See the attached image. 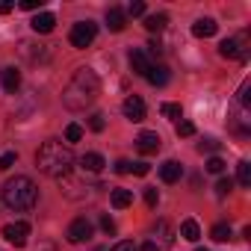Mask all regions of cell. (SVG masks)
I'll return each instance as SVG.
<instances>
[{
	"label": "cell",
	"mask_w": 251,
	"mask_h": 251,
	"mask_svg": "<svg viewBox=\"0 0 251 251\" xmlns=\"http://www.w3.org/2000/svg\"><path fill=\"white\" fill-rule=\"evenodd\" d=\"M98 95H100V80H98V74H95L92 68H80V71L68 80V86H65V92H62V103H65L68 109L80 112V109H86L89 103H95Z\"/></svg>",
	"instance_id": "cell-1"
},
{
	"label": "cell",
	"mask_w": 251,
	"mask_h": 251,
	"mask_svg": "<svg viewBox=\"0 0 251 251\" xmlns=\"http://www.w3.org/2000/svg\"><path fill=\"white\" fill-rule=\"evenodd\" d=\"M36 166H39V172H45L50 177H65L71 172V166H74V154L62 142L50 139L36 151Z\"/></svg>",
	"instance_id": "cell-2"
},
{
	"label": "cell",
	"mask_w": 251,
	"mask_h": 251,
	"mask_svg": "<svg viewBox=\"0 0 251 251\" xmlns=\"http://www.w3.org/2000/svg\"><path fill=\"white\" fill-rule=\"evenodd\" d=\"M36 198H39V189L27 175H15L3 186V201H6L9 210H33Z\"/></svg>",
	"instance_id": "cell-3"
},
{
	"label": "cell",
	"mask_w": 251,
	"mask_h": 251,
	"mask_svg": "<svg viewBox=\"0 0 251 251\" xmlns=\"http://www.w3.org/2000/svg\"><path fill=\"white\" fill-rule=\"evenodd\" d=\"M95 36H98V27H95V21H77L74 27H71V45L74 48H89L92 42H95Z\"/></svg>",
	"instance_id": "cell-4"
},
{
	"label": "cell",
	"mask_w": 251,
	"mask_h": 251,
	"mask_svg": "<svg viewBox=\"0 0 251 251\" xmlns=\"http://www.w3.org/2000/svg\"><path fill=\"white\" fill-rule=\"evenodd\" d=\"M27 236H30V225L27 222H12V225L3 227V239L12 242L15 248H24L27 245Z\"/></svg>",
	"instance_id": "cell-5"
},
{
	"label": "cell",
	"mask_w": 251,
	"mask_h": 251,
	"mask_svg": "<svg viewBox=\"0 0 251 251\" xmlns=\"http://www.w3.org/2000/svg\"><path fill=\"white\" fill-rule=\"evenodd\" d=\"M92 230H95V227H92V222L80 216V219H74V222L68 225L65 236H68V242H74V245H77V242H86V239H92Z\"/></svg>",
	"instance_id": "cell-6"
},
{
	"label": "cell",
	"mask_w": 251,
	"mask_h": 251,
	"mask_svg": "<svg viewBox=\"0 0 251 251\" xmlns=\"http://www.w3.org/2000/svg\"><path fill=\"white\" fill-rule=\"evenodd\" d=\"M160 145H163V139H160L157 130H142V133L136 136V148H139L142 154H157Z\"/></svg>",
	"instance_id": "cell-7"
},
{
	"label": "cell",
	"mask_w": 251,
	"mask_h": 251,
	"mask_svg": "<svg viewBox=\"0 0 251 251\" xmlns=\"http://www.w3.org/2000/svg\"><path fill=\"white\" fill-rule=\"evenodd\" d=\"M130 68H133L139 77H148V71L154 68V62H151V56H148L142 48H133V50H130Z\"/></svg>",
	"instance_id": "cell-8"
},
{
	"label": "cell",
	"mask_w": 251,
	"mask_h": 251,
	"mask_svg": "<svg viewBox=\"0 0 251 251\" xmlns=\"http://www.w3.org/2000/svg\"><path fill=\"white\" fill-rule=\"evenodd\" d=\"M121 109H124V115H127L130 121H142V118H145V100L136 98V95H130L127 100H124Z\"/></svg>",
	"instance_id": "cell-9"
},
{
	"label": "cell",
	"mask_w": 251,
	"mask_h": 251,
	"mask_svg": "<svg viewBox=\"0 0 251 251\" xmlns=\"http://www.w3.org/2000/svg\"><path fill=\"white\" fill-rule=\"evenodd\" d=\"M216 30H219V24L213 18H198L192 24V36L195 39H210V36H216Z\"/></svg>",
	"instance_id": "cell-10"
},
{
	"label": "cell",
	"mask_w": 251,
	"mask_h": 251,
	"mask_svg": "<svg viewBox=\"0 0 251 251\" xmlns=\"http://www.w3.org/2000/svg\"><path fill=\"white\" fill-rule=\"evenodd\" d=\"M180 175H183V166H180L177 160H166V163L160 166V177H163L166 183H177Z\"/></svg>",
	"instance_id": "cell-11"
},
{
	"label": "cell",
	"mask_w": 251,
	"mask_h": 251,
	"mask_svg": "<svg viewBox=\"0 0 251 251\" xmlns=\"http://www.w3.org/2000/svg\"><path fill=\"white\" fill-rule=\"evenodd\" d=\"M242 42H245V36H242V39H225V42L219 45V53H222L225 59H227V56H239V59L245 62V53L239 50V48H242Z\"/></svg>",
	"instance_id": "cell-12"
},
{
	"label": "cell",
	"mask_w": 251,
	"mask_h": 251,
	"mask_svg": "<svg viewBox=\"0 0 251 251\" xmlns=\"http://www.w3.org/2000/svg\"><path fill=\"white\" fill-rule=\"evenodd\" d=\"M0 83H3L6 92H18L21 89V71L18 68H3L0 71Z\"/></svg>",
	"instance_id": "cell-13"
},
{
	"label": "cell",
	"mask_w": 251,
	"mask_h": 251,
	"mask_svg": "<svg viewBox=\"0 0 251 251\" xmlns=\"http://www.w3.org/2000/svg\"><path fill=\"white\" fill-rule=\"evenodd\" d=\"M124 24H127V15H124L118 6H109V9H106V27H109L112 33H121Z\"/></svg>",
	"instance_id": "cell-14"
},
{
	"label": "cell",
	"mask_w": 251,
	"mask_h": 251,
	"mask_svg": "<svg viewBox=\"0 0 251 251\" xmlns=\"http://www.w3.org/2000/svg\"><path fill=\"white\" fill-rule=\"evenodd\" d=\"M103 166H106V163H103V157H100V154H95V151H89V154H83V157H80V169H83V172L98 175Z\"/></svg>",
	"instance_id": "cell-15"
},
{
	"label": "cell",
	"mask_w": 251,
	"mask_h": 251,
	"mask_svg": "<svg viewBox=\"0 0 251 251\" xmlns=\"http://www.w3.org/2000/svg\"><path fill=\"white\" fill-rule=\"evenodd\" d=\"M30 27H33L36 33H50V30L56 27V18H53L50 12H39V15L30 21Z\"/></svg>",
	"instance_id": "cell-16"
},
{
	"label": "cell",
	"mask_w": 251,
	"mask_h": 251,
	"mask_svg": "<svg viewBox=\"0 0 251 251\" xmlns=\"http://www.w3.org/2000/svg\"><path fill=\"white\" fill-rule=\"evenodd\" d=\"M109 204H112L115 210L130 207V204H133V192H130V189H112V195H109Z\"/></svg>",
	"instance_id": "cell-17"
},
{
	"label": "cell",
	"mask_w": 251,
	"mask_h": 251,
	"mask_svg": "<svg viewBox=\"0 0 251 251\" xmlns=\"http://www.w3.org/2000/svg\"><path fill=\"white\" fill-rule=\"evenodd\" d=\"M148 83H154V86H166L169 80H172V74H169V68L166 65H154L151 71H148V77H145Z\"/></svg>",
	"instance_id": "cell-18"
},
{
	"label": "cell",
	"mask_w": 251,
	"mask_h": 251,
	"mask_svg": "<svg viewBox=\"0 0 251 251\" xmlns=\"http://www.w3.org/2000/svg\"><path fill=\"white\" fill-rule=\"evenodd\" d=\"M180 236H183V239H189V242H198V236H201L198 222H195V219H186V222L180 225Z\"/></svg>",
	"instance_id": "cell-19"
},
{
	"label": "cell",
	"mask_w": 251,
	"mask_h": 251,
	"mask_svg": "<svg viewBox=\"0 0 251 251\" xmlns=\"http://www.w3.org/2000/svg\"><path fill=\"white\" fill-rule=\"evenodd\" d=\"M154 236H160V242H157V245H172V242H175L172 227H169L166 222H157V225H154Z\"/></svg>",
	"instance_id": "cell-20"
},
{
	"label": "cell",
	"mask_w": 251,
	"mask_h": 251,
	"mask_svg": "<svg viewBox=\"0 0 251 251\" xmlns=\"http://www.w3.org/2000/svg\"><path fill=\"white\" fill-rule=\"evenodd\" d=\"M166 24H169V18H166L163 12H160V15H148V18H145V30H148V33H160Z\"/></svg>",
	"instance_id": "cell-21"
},
{
	"label": "cell",
	"mask_w": 251,
	"mask_h": 251,
	"mask_svg": "<svg viewBox=\"0 0 251 251\" xmlns=\"http://www.w3.org/2000/svg\"><path fill=\"white\" fill-rule=\"evenodd\" d=\"M236 180H239V186H251V163L248 160H242L236 166Z\"/></svg>",
	"instance_id": "cell-22"
},
{
	"label": "cell",
	"mask_w": 251,
	"mask_h": 251,
	"mask_svg": "<svg viewBox=\"0 0 251 251\" xmlns=\"http://www.w3.org/2000/svg\"><path fill=\"white\" fill-rule=\"evenodd\" d=\"M210 236H213L216 242H227V239H230V225H227V222H219V225H213Z\"/></svg>",
	"instance_id": "cell-23"
},
{
	"label": "cell",
	"mask_w": 251,
	"mask_h": 251,
	"mask_svg": "<svg viewBox=\"0 0 251 251\" xmlns=\"http://www.w3.org/2000/svg\"><path fill=\"white\" fill-rule=\"evenodd\" d=\"M160 112H163L166 118H183V109H180V103H160Z\"/></svg>",
	"instance_id": "cell-24"
},
{
	"label": "cell",
	"mask_w": 251,
	"mask_h": 251,
	"mask_svg": "<svg viewBox=\"0 0 251 251\" xmlns=\"http://www.w3.org/2000/svg\"><path fill=\"white\" fill-rule=\"evenodd\" d=\"M103 127H106V121H103V115H100V112H92V115H89V130L100 133Z\"/></svg>",
	"instance_id": "cell-25"
},
{
	"label": "cell",
	"mask_w": 251,
	"mask_h": 251,
	"mask_svg": "<svg viewBox=\"0 0 251 251\" xmlns=\"http://www.w3.org/2000/svg\"><path fill=\"white\" fill-rule=\"evenodd\" d=\"M15 160H18V154H15V151H6V154H0V172H9V169L15 166Z\"/></svg>",
	"instance_id": "cell-26"
},
{
	"label": "cell",
	"mask_w": 251,
	"mask_h": 251,
	"mask_svg": "<svg viewBox=\"0 0 251 251\" xmlns=\"http://www.w3.org/2000/svg\"><path fill=\"white\" fill-rule=\"evenodd\" d=\"M65 139L68 142H80L83 139V127H80V124H68V127H65Z\"/></svg>",
	"instance_id": "cell-27"
},
{
	"label": "cell",
	"mask_w": 251,
	"mask_h": 251,
	"mask_svg": "<svg viewBox=\"0 0 251 251\" xmlns=\"http://www.w3.org/2000/svg\"><path fill=\"white\" fill-rule=\"evenodd\" d=\"M207 172H210V175H222V172H225V160H222V157H210V160H207Z\"/></svg>",
	"instance_id": "cell-28"
},
{
	"label": "cell",
	"mask_w": 251,
	"mask_h": 251,
	"mask_svg": "<svg viewBox=\"0 0 251 251\" xmlns=\"http://www.w3.org/2000/svg\"><path fill=\"white\" fill-rule=\"evenodd\" d=\"M192 133H195L192 121H177V136H192Z\"/></svg>",
	"instance_id": "cell-29"
},
{
	"label": "cell",
	"mask_w": 251,
	"mask_h": 251,
	"mask_svg": "<svg viewBox=\"0 0 251 251\" xmlns=\"http://www.w3.org/2000/svg\"><path fill=\"white\" fill-rule=\"evenodd\" d=\"M127 15H133V18H139V15H145V3H142V0H133V3L127 6Z\"/></svg>",
	"instance_id": "cell-30"
},
{
	"label": "cell",
	"mask_w": 251,
	"mask_h": 251,
	"mask_svg": "<svg viewBox=\"0 0 251 251\" xmlns=\"http://www.w3.org/2000/svg\"><path fill=\"white\" fill-rule=\"evenodd\" d=\"M248 92H251V83L245 80V83L239 86V103H242V106H248V103H251V98H248Z\"/></svg>",
	"instance_id": "cell-31"
},
{
	"label": "cell",
	"mask_w": 251,
	"mask_h": 251,
	"mask_svg": "<svg viewBox=\"0 0 251 251\" xmlns=\"http://www.w3.org/2000/svg\"><path fill=\"white\" fill-rule=\"evenodd\" d=\"M230 189H233V180H230V177H222V180L216 183V192H219V195H227Z\"/></svg>",
	"instance_id": "cell-32"
},
{
	"label": "cell",
	"mask_w": 251,
	"mask_h": 251,
	"mask_svg": "<svg viewBox=\"0 0 251 251\" xmlns=\"http://www.w3.org/2000/svg\"><path fill=\"white\" fill-rule=\"evenodd\" d=\"M42 3H45V0H21V9L36 12V9H42Z\"/></svg>",
	"instance_id": "cell-33"
},
{
	"label": "cell",
	"mask_w": 251,
	"mask_h": 251,
	"mask_svg": "<svg viewBox=\"0 0 251 251\" xmlns=\"http://www.w3.org/2000/svg\"><path fill=\"white\" fill-rule=\"evenodd\" d=\"M130 169H133L130 160H118V163H115V172H118V175H130Z\"/></svg>",
	"instance_id": "cell-34"
},
{
	"label": "cell",
	"mask_w": 251,
	"mask_h": 251,
	"mask_svg": "<svg viewBox=\"0 0 251 251\" xmlns=\"http://www.w3.org/2000/svg\"><path fill=\"white\" fill-rule=\"evenodd\" d=\"M198 151H201V154H204V151H219V142H216V139H204V142L198 145Z\"/></svg>",
	"instance_id": "cell-35"
},
{
	"label": "cell",
	"mask_w": 251,
	"mask_h": 251,
	"mask_svg": "<svg viewBox=\"0 0 251 251\" xmlns=\"http://www.w3.org/2000/svg\"><path fill=\"white\" fill-rule=\"evenodd\" d=\"M157 201H160L157 189H145V204H148V207H157Z\"/></svg>",
	"instance_id": "cell-36"
},
{
	"label": "cell",
	"mask_w": 251,
	"mask_h": 251,
	"mask_svg": "<svg viewBox=\"0 0 251 251\" xmlns=\"http://www.w3.org/2000/svg\"><path fill=\"white\" fill-rule=\"evenodd\" d=\"M109 251H136V245L133 242H127V239H124V242H115Z\"/></svg>",
	"instance_id": "cell-37"
},
{
	"label": "cell",
	"mask_w": 251,
	"mask_h": 251,
	"mask_svg": "<svg viewBox=\"0 0 251 251\" xmlns=\"http://www.w3.org/2000/svg\"><path fill=\"white\" fill-rule=\"evenodd\" d=\"M130 172H133V175H139V177H145L151 169H148V163H133V169H130Z\"/></svg>",
	"instance_id": "cell-38"
},
{
	"label": "cell",
	"mask_w": 251,
	"mask_h": 251,
	"mask_svg": "<svg viewBox=\"0 0 251 251\" xmlns=\"http://www.w3.org/2000/svg\"><path fill=\"white\" fill-rule=\"evenodd\" d=\"M100 227H103V233H115V222H112L109 216H103V219H100Z\"/></svg>",
	"instance_id": "cell-39"
},
{
	"label": "cell",
	"mask_w": 251,
	"mask_h": 251,
	"mask_svg": "<svg viewBox=\"0 0 251 251\" xmlns=\"http://www.w3.org/2000/svg\"><path fill=\"white\" fill-rule=\"evenodd\" d=\"M15 9V3H9V0H0V15H6V12H12Z\"/></svg>",
	"instance_id": "cell-40"
},
{
	"label": "cell",
	"mask_w": 251,
	"mask_h": 251,
	"mask_svg": "<svg viewBox=\"0 0 251 251\" xmlns=\"http://www.w3.org/2000/svg\"><path fill=\"white\" fill-rule=\"evenodd\" d=\"M142 251H160V245H157V242H145Z\"/></svg>",
	"instance_id": "cell-41"
},
{
	"label": "cell",
	"mask_w": 251,
	"mask_h": 251,
	"mask_svg": "<svg viewBox=\"0 0 251 251\" xmlns=\"http://www.w3.org/2000/svg\"><path fill=\"white\" fill-rule=\"evenodd\" d=\"M195 251H210V248H201V245H198V248H195Z\"/></svg>",
	"instance_id": "cell-42"
}]
</instances>
